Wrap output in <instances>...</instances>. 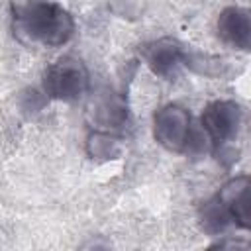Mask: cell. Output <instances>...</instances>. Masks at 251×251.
Segmentation results:
<instances>
[{
    "label": "cell",
    "instance_id": "cell-1",
    "mask_svg": "<svg viewBox=\"0 0 251 251\" xmlns=\"http://www.w3.org/2000/svg\"><path fill=\"white\" fill-rule=\"evenodd\" d=\"M12 25L27 45L61 47L75 33V20L57 0H12Z\"/></svg>",
    "mask_w": 251,
    "mask_h": 251
},
{
    "label": "cell",
    "instance_id": "cell-2",
    "mask_svg": "<svg viewBox=\"0 0 251 251\" xmlns=\"http://www.w3.org/2000/svg\"><path fill=\"white\" fill-rule=\"evenodd\" d=\"M90 84L88 69L73 55L57 59L43 75V90L49 98L61 102H75L86 94Z\"/></svg>",
    "mask_w": 251,
    "mask_h": 251
},
{
    "label": "cell",
    "instance_id": "cell-3",
    "mask_svg": "<svg viewBox=\"0 0 251 251\" xmlns=\"http://www.w3.org/2000/svg\"><path fill=\"white\" fill-rule=\"evenodd\" d=\"M243 108L233 100H216L210 102L200 118V127L206 131L210 143L220 149L229 145L241 129Z\"/></svg>",
    "mask_w": 251,
    "mask_h": 251
},
{
    "label": "cell",
    "instance_id": "cell-4",
    "mask_svg": "<svg viewBox=\"0 0 251 251\" xmlns=\"http://www.w3.org/2000/svg\"><path fill=\"white\" fill-rule=\"evenodd\" d=\"M192 133V120L186 108L178 104H165L153 116V137L155 141L173 151L184 153Z\"/></svg>",
    "mask_w": 251,
    "mask_h": 251
},
{
    "label": "cell",
    "instance_id": "cell-5",
    "mask_svg": "<svg viewBox=\"0 0 251 251\" xmlns=\"http://www.w3.org/2000/svg\"><path fill=\"white\" fill-rule=\"evenodd\" d=\"M184 47L173 37H161L157 41H151L141 51L147 67L163 78L176 76L178 69L184 65Z\"/></svg>",
    "mask_w": 251,
    "mask_h": 251
},
{
    "label": "cell",
    "instance_id": "cell-6",
    "mask_svg": "<svg viewBox=\"0 0 251 251\" xmlns=\"http://www.w3.org/2000/svg\"><path fill=\"white\" fill-rule=\"evenodd\" d=\"M88 120L98 131H120L127 126V106L122 96L112 92L98 94L88 106Z\"/></svg>",
    "mask_w": 251,
    "mask_h": 251
},
{
    "label": "cell",
    "instance_id": "cell-7",
    "mask_svg": "<svg viewBox=\"0 0 251 251\" xmlns=\"http://www.w3.org/2000/svg\"><path fill=\"white\" fill-rule=\"evenodd\" d=\"M247 192H249V178L247 175H241L229 178L216 194V200L229 218V222L241 229H249Z\"/></svg>",
    "mask_w": 251,
    "mask_h": 251
},
{
    "label": "cell",
    "instance_id": "cell-8",
    "mask_svg": "<svg viewBox=\"0 0 251 251\" xmlns=\"http://www.w3.org/2000/svg\"><path fill=\"white\" fill-rule=\"evenodd\" d=\"M218 35L222 41H226L231 47H237L241 51H249L251 45V18L249 10L239 6H227L220 12L218 22Z\"/></svg>",
    "mask_w": 251,
    "mask_h": 251
},
{
    "label": "cell",
    "instance_id": "cell-9",
    "mask_svg": "<svg viewBox=\"0 0 251 251\" xmlns=\"http://www.w3.org/2000/svg\"><path fill=\"white\" fill-rule=\"evenodd\" d=\"M184 65L190 67L194 73L204 75V76H227L231 75V65L229 61L222 57H202L200 53H184Z\"/></svg>",
    "mask_w": 251,
    "mask_h": 251
},
{
    "label": "cell",
    "instance_id": "cell-10",
    "mask_svg": "<svg viewBox=\"0 0 251 251\" xmlns=\"http://www.w3.org/2000/svg\"><path fill=\"white\" fill-rule=\"evenodd\" d=\"M86 151L90 157H100V159H116L122 153L120 139L110 135L108 131H98L94 129L88 135L86 141Z\"/></svg>",
    "mask_w": 251,
    "mask_h": 251
}]
</instances>
